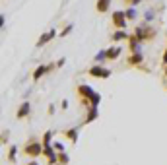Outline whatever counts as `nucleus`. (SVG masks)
Segmentation results:
<instances>
[{
    "label": "nucleus",
    "instance_id": "1",
    "mask_svg": "<svg viewBox=\"0 0 167 165\" xmlns=\"http://www.w3.org/2000/svg\"><path fill=\"white\" fill-rule=\"evenodd\" d=\"M78 91H80V95L86 97V99H90L91 101V107H97V103L101 101V95L99 93H95L91 88H88V86H80L78 88Z\"/></svg>",
    "mask_w": 167,
    "mask_h": 165
},
{
    "label": "nucleus",
    "instance_id": "2",
    "mask_svg": "<svg viewBox=\"0 0 167 165\" xmlns=\"http://www.w3.org/2000/svg\"><path fill=\"white\" fill-rule=\"evenodd\" d=\"M41 152H43V148H41L39 142H31V144H27V146H26V153H27V155H31V157H37Z\"/></svg>",
    "mask_w": 167,
    "mask_h": 165
},
{
    "label": "nucleus",
    "instance_id": "3",
    "mask_svg": "<svg viewBox=\"0 0 167 165\" xmlns=\"http://www.w3.org/2000/svg\"><path fill=\"white\" fill-rule=\"evenodd\" d=\"M134 37L138 39V41H144V39H148V37H154V33H152L150 27H138L136 33H134Z\"/></svg>",
    "mask_w": 167,
    "mask_h": 165
},
{
    "label": "nucleus",
    "instance_id": "4",
    "mask_svg": "<svg viewBox=\"0 0 167 165\" xmlns=\"http://www.w3.org/2000/svg\"><path fill=\"white\" fill-rule=\"evenodd\" d=\"M90 74H91V76H97V78H109L111 76V70L101 68V66H93V68H90Z\"/></svg>",
    "mask_w": 167,
    "mask_h": 165
},
{
    "label": "nucleus",
    "instance_id": "5",
    "mask_svg": "<svg viewBox=\"0 0 167 165\" xmlns=\"http://www.w3.org/2000/svg\"><path fill=\"white\" fill-rule=\"evenodd\" d=\"M113 23H115L117 27H124L126 26V16H124V12H115L113 14Z\"/></svg>",
    "mask_w": 167,
    "mask_h": 165
},
{
    "label": "nucleus",
    "instance_id": "6",
    "mask_svg": "<svg viewBox=\"0 0 167 165\" xmlns=\"http://www.w3.org/2000/svg\"><path fill=\"white\" fill-rule=\"evenodd\" d=\"M55 35H57V31H55V29H51V31H49V33H45V35H43V37L39 39V43H37V47H43V45H45L47 41H51V39L55 37Z\"/></svg>",
    "mask_w": 167,
    "mask_h": 165
},
{
    "label": "nucleus",
    "instance_id": "7",
    "mask_svg": "<svg viewBox=\"0 0 167 165\" xmlns=\"http://www.w3.org/2000/svg\"><path fill=\"white\" fill-rule=\"evenodd\" d=\"M111 6V0H97V12H107Z\"/></svg>",
    "mask_w": 167,
    "mask_h": 165
},
{
    "label": "nucleus",
    "instance_id": "8",
    "mask_svg": "<svg viewBox=\"0 0 167 165\" xmlns=\"http://www.w3.org/2000/svg\"><path fill=\"white\" fill-rule=\"evenodd\" d=\"M119 55H121V47H113L107 51V58H117Z\"/></svg>",
    "mask_w": 167,
    "mask_h": 165
},
{
    "label": "nucleus",
    "instance_id": "9",
    "mask_svg": "<svg viewBox=\"0 0 167 165\" xmlns=\"http://www.w3.org/2000/svg\"><path fill=\"white\" fill-rule=\"evenodd\" d=\"M27 113H29V103H23V105L19 107V111H18V117L21 119V117H26Z\"/></svg>",
    "mask_w": 167,
    "mask_h": 165
},
{
    "label": "nucleus",
    "instance_id": "10",
    "mask_svg": "<svg viewBox=\"0 0 167 165\" xmlns=\"http://www.w3.org/2000/svg\"><path fill=\"white\" fill-rule=\"evenodd\" d=\"M128 62L130 64H140L142 62V55H140V52H134V55L128 58Z\"/></svg>",
    "mask_w": 167,
    "mask_h": 165
},
{
    "label": "nucleus",
    "instance_id": "11",
    "mask_svg": "<svg viewBox=\"0 0 167 165\" xmlns=\"http://www.w3.org/2000/svg\"><path fill=\"white\" fill-rule=\"evenodd\" d=\"M45 66H39V68L37 70H35V74H33V78H35V80H39V78H41V76H43V74H45Z\"/></svg>",
    "mask_w": 167,
    "mask_h": 165
},
{
    "label": "nucleus",
    "instance_id": "12",
    "mask_svg": "<svg viewBox=\"0 0 167 165\" xmlns=\"http://www.w3.org/2000/svg\"><path fill=\"white\" fill-rule=\"evenodd\" d=\"M124 16H126V19H134L136 18V10L134 8H128V10L124 12Z\"/></svg>",
    "mask_w": 167,
    "mask_h": 165
},
{
    "label": "nucleus",
    "instance_id": "13",
    "mask_svg": "<svg viewBox=\"0 0 167 165\" xmlns=\"http://www.w3.org/2000/svg\"><path fill=\"white\" fill-rule=\"evenodd\" d=\"M126 37H128V35H126L124 31H117L115 35H113V39H115V41H121V39H126Z\"/></svg>",
    "mask_w": 167,
    "mask_h": 165
},
{
    "label": "nucleus",
    "instance_id": "14",
    "mask_svg": "<svg viewBox=\"0 0 167 165\" xmlns=\"http://www.w3.org/2000/svg\"><path fill=\"white\" fill-rule=\"evenodd\" d=\"M144 18H146V21H150V19H154V10H148V12L144 14Z\"/></svg>",
    "mask_w": 167,
    "mask_h": 165
},
{
    "label": "nucleus",
    "instance_id": "15",
    "mask_svg": "<svg viewBox=\"0 0 167 165\" xmlns=\"http://www.w3.org/2000/svg\"><path fill=\"white\" fill-rule=\"evenodd\" d=\"M107 57V51H101V52H97V57H95V60H103V58Z\"/></svg>",
    "mask_w": 167,
    "mask_h": 165
},
{
    "label": "nucleus",
    "instance_id": "16",
    "mask_svg": "<svg viewBox=\"0 0 167 165\" xmlns=\"http://www.w3.org/2000/svg\"><path fill=\"white\" fill-rule=\"evenodd\" d=\"M66 136H68V138H72V140H76V130H68V132H66Z\"/></svg>",
    "mask_w": 167,
    "mask_h": 165
},
{
    "label": "nucleus",
    "instance_id": "17",
    "mask_svg": "<svg viewBox=\"0 0 167 165\" xmlns=\"http://www.w3.org/2000/svg\"><path fill=\"white\" fill-rule=\"evenodd\" d=\"M126 4H130V6H136V4H140L142 0H124Z\"/></svg>",
    "mask_w": 167,
    "mask_h": 165
},
{
    "label": "nucleus",
    "instance_id": "18",
    "mask_svg": "<svg viewBox=\"0 0 167 165\" xmlns=\"http://www.w3.org/2000/svg\"><path fill=\"white\" fill-rule=\"evenodd\" d=\"M72 31V26H68V27H66V29H64V31H62V35H68V33H70Z\"/></svg>",
    "mask_w": 167,
    "mask_h": 165
},
{
    "label": "nucleus",
    "instance_id": "19",
    "mask_svg": "<svg viewBox=\"0 0 167 165\" xmlns=\"http://www.w3.org/2000/svg\"><path fill=\"white\" fill-rule=\"evenodd\" d=\"M163 62H165V64H167V52H165V57H163Z\"/></svg>",
    "mask_w": 167,
    "mask_h": 165
},
{
    "label": "nucleus",
    "instance_id": "20",
    "mask_svg": "<svg viewBox=\"0 0 167 165\" xmlns=\"http://www.w3.org/2000/svg\"><path fill=\"white\" fill-rule=\"evenodd\" d=\"M29 165H37V163H29Z\"/></svg>",
    "mask_w": 167,
    "mask_h": 165
}]
</instances>
